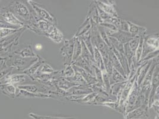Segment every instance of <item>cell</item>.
I'll use <instances>...</instances> for the list:
<instances>
[{
  "mask_svg": "<svg viewBox=\"0 0 159 119\" xmlns=\"http://www.w3.org/2000/svg\"><path fill=\"white\" fill-rule=\"evenodd\" d=\"M16 98H51V95L44 94V93H29L26 91L19 89L17 88V91L16 93Z\"/></svg>",
  "mask_w": 159,
  "mask_h": 119,
  "instance_id": "cell-18",
  "label": "cell"
},
{
  "mask_svg": "<svg viewBox=\"0 0 159 119\" xmlns=\"http://www.w3.org/2000/svg\"><path fill=\"white\" fill-rule=\"evenodd\" d=\"M80 38L83 41L85 45L93 57V48L92 40H91V30L87 32L86 33L83 34V35L79 36Z\"/></svg>",
  "mask_w": 159,
  "mask_h": 119,
  "instance_id": "cell-24",
  "label": "cell"
},
{
  "mask_svg": "<svg viewBox=\"0 0 159 119\" xmlns=\"http://www.w3.org/2000/svg\"><path fill=\"white\" fill-rule=\"evenodd\" d=\"M21 29L16 30V29H8V28H0V39H3V38L8 37L11 35H13L14 33L19 32Z\"/></svg>",
  "mask_w": 159,
  "mask_h": 119,
  "instance_id": "cell-31",
  "label": "cell"
},
{
  "mask_svg": "<svg viewBox=\"0 0 159 119\" xmlns=\"http://www.w3.org/2000/svg\"><path fill=\"white\" fill-rule=\"evenodd\" d=\"M103 2V1H96L97 6L106 13L111 15L115 17H119L118 13L115 8V3Z\"/></svg>",
  "mask_w": 159,
  "mask_h": 119,
  "instance_id": "cell-12",
  "label": "cell"
},
{
  "mask_svg": "<svg viewBox=\"0 0 159 119\" xmlns=\"http://www.w3.org/2000/svg\"><path fill=\"white\" fill-rule=\"evenodd\" d=\"M139 39L140 36H135L129 42H128L129 48L134 54H135V51L139 45Z\"/></svg>",
  "mask_w": 159,
  "mask_h": 119,
  "instance_id": "cell-34",
  "label": "cell"
},
{
  "mask_svg": "<svg viewBox=\"0 0 159 119\" xmlns=\"http://www.w3.org/2000/svg\"><path fill=\"white\" fill-rule=\"evenodd\" d=\"M28 2L32 7L33 10L40 19L46 20L54 25H57V21L56 18L52 14L50 13L47 9L33 1H28Z\"/></svg>",
  "mask_w": 159,
  "mask_h": 119,
  "instance_id": "cell-6",
  "label": "cell"
},
{
  "mask_svg": "<svg viewBox=\"0 0 159 119\" xmlns=\"http://www.w3.org/2000/svg\"><path fill=\"white\" fill-rule=\"evenodd\" d=\"M98 31H99V33L101 38L105 42V44L107 46H109V48H111L112 46V45H111V43L110 40H109V37L107 35L106 32H105V28L103 27L100 26L99 25H98Z\"/></svg>",
  "mask_w": 159,
  "mask_h": 119,
  "instance_id": "cell-32",
  "label": "cell"
},
{
  "mask_svg": "<svg viewBox=\"0 0 159 119\" xmlns=\"http://www.w3.org/2000/svg\"><path fill=\"white\" fill-rule=\"evenodd\" d=\"M13 53L23 58H33L36 57L38 55L34 52L33 47L31 45L24 46L20 49L15 50Z\"/></svg>",
  "mask_w": 159,
  "mask_h": 119,
  "instance_id": "cell-13",
  "label": "cell"
},
{
  "mask_svg": "<svg viewBox=\"0 0 159 119\" xmlns=\"http://www.w3.org/2000/svg\"><path fill=\"white\" fill-rule=\"evenodd\" d=\"M71 65L73 66L74 70L75 72H79L83 76L84 79L86 80L88 86L96 84L98 83V81L96 79V78L93 76L89 72H87L85 70L83 69L82 68H80L79 67L75 65H74V64H71Z\"/></svg>",
  "mask_w": 159,
  "mask_h": 119,
  "instance_id": "cell-14",
  "label": "cell"
},
{
  "mask_svg": "<svg viewBox=\"0 0 159 119\" xmlns=\"http://www.w3.org/2000/svg\"><path fill=\"white\" fill-rule=\"evenodd\" d=\"M82 51V45L81 43V40L78 37L75 40L74 46V51H73V57H72V62L71 64L74 63L77 59L81 56Z\"/></svg>",
  "mask_w": 159,
  "mask_h": 119,
  "instance_id": "cell-26",
  "label": "cell"
},
{
  "mask_svg": "<svg viewBox=\"0 0 159 119\" xmlns=\"http://www.w3.org/2000/svg\"><path fill=\"white\" fill-rule=\"evenodd\" d=\"M153 60L148 61L146 65L139 70V74H137V84H138V85H139V87L140 86V85H141V84L142 83L143 80L144 79V78H145L147 73L148 70H149V69H150V67L152 66V61H153Z\"/></svg>",
  "mask_w": 159,
  "mask_h": 119,
  "instance_id": "cell-23",
  "label": "cell"
},
{
  "mask_svg": "<svg viewBox=\"0 0 159 119\" xmlns=\"http://www.w3.org/2000/svg\"><path fill=\"white\" fill-rule=\"evenodd\" d=\"M23 73H10L0 81V85L11 84L16 87L37 83Z\"/></svg>",
  "mask_w": 159,
  "mask_h": 119,
  "instance_id": "cell-3",
  "label": "cell"
},
{
  "mask_svg": "<svg viewBox=\"0 0 159 119\" xmlns=\"http://www.w3.org/2000/svg\"><path fill=\"white\" fill-rule=\"evenodd\" d=\"M109 40H110L112 46H113L120 54H124V44L120 43L118 40L115 38L108 36Z\"/></svg>",
  "mask_w": 159,
  "mask_h": 119,
  "instance_id": "cell-30",
  "label": "cell"
},
{
  "mask_svg": "<svg viewBox=\"0 0 159 119\" xmlns=\"http://www.w3.org/2000/svg\"><path fill=\"white\" fill-rule=\"evenodd\" d=\"M38 60V55L33 58H23L12 53L5 57V63L7 67L13 69L12 73H23Z\"/></svg>",
  "mask_w": 159,
  "mask_h": 119,
  "instance_id": "cell-2",
  "label": "cell"
},
{
  "mask_svg": "<svg viewBox=\"0 0 159 119\" xmlns=\"http://www.w3.org/2000/svg\"><path fill=\"white\" fill-rule=\"evenodd\" d=\"M77 38L78 37L74 36L70 40H65L63 46L60 49V53L64 59V64L65 66L71 64L74 46Z\"/></svg>",
  "mask_w": 159,
  "mask_h": 119,
  "instance_id": "cell-5",
  "label": "cell"
},
{
  "mask_svg": "<svg viewBox=\"0 0 159 119\" xmlns=\"http://www.w3.org/2000/svg\"><path fill=\"white\" fill-rule=\"evenodd\" d=\"M1 85H0V88H1Z\"/></svg>",
  "mask_w": 159,
  "mask_h": 119,
  "instance_id": "cell-39",
  "label": "cell"
},
{
  "mask_svg": "<svg viewBox=\"0 0 159 119\" xmlns=\"http://www.w3.org/2000/svg\"><path fill=\"white\" fill-rule=\"evenodd\" d=\"M34 49L36 50L37 51H40L42 49V45L40 44H38L36 45H35L34 46Z\"/></svg>",
  "mask_w": 159,
  "mask_h": 119,
  "instance_id": "cell-38",
  "label": "cell"
},
{
  "mask_svg": "<svg viewBox=\"0 0 159 119\" xmlns=\"http://www.w3.org/2000/svg\"><path fill=\"white\" fill-rule=\"evenodd\" d=\"M55 83H56L57 87L59 88L60 89H62L65 91H68V89H70L72 87L79 85L74 83L73 82H71L67 80L65 78H63V77L61 78L60 79L57 80H56Z\"/></svg>",
  "mask_w": 159,
  "mask_h": 119,
  "instance_id": "cell-22",
  "label": "cell"
},
{
  "mask_svg": "<svg viewBox=\"0 0 159 119\" xmlns=\"http://www.w3.org/2000/svg\"><path fill=\"white\" fill-rule=\"evenodd\" d=\"M109 60H110L111 63H112L113 68L115 69H116L119 73H120L126 80H128V77L126 76V73L125 72L120 63L119 62L118 59L115 56V54L113 53V51L111 48L109 51Z\"/></svg>",
  "mask_w": 159,
  "mask_h": 119,
  "instance_id": "cell-15",
  "label": "cell"
},
{
  "mask_svg": "<svg viewBox=\"0 0 159 119\" xmlns=\"http://www.w3.org/2000/svg\"><path fill=\"white\" fill-rule=\"evenodd\" d=\"M137 78V75L136 74L131 79L128 80V82L126 83V85L125 86L122 93H121L120 99H119V104L120 106L122 107V108H123L124 103L126 102V99L128 97V95L130 93V91H131L133 85L134 84V82Z\"/></svg>",
  "mask_w": 159,
  "mask_h": 119,
  "instance_id": "cell-10",
  "label": "cell"
},
{
  "mask_svg": "<svg viewBox=\"0 0 159 119\" xmlns=\"http://www.w3.org/2000/svg\"><path fill=\"white\" fill-rule=\"evenodd\" d=\"M52 67L48 63H44L42 64L37 71V72L35 73V74H50V73H53L55 72ZM34 74V75H35Z\"/></svg>",
  "mask_w": 159,
  "mask_h": 119,
  "instance_id": "cell-29",
  "label": "cell"
},
{
  "mask_svg": "<svg viewBox=\"0 0 159 119\" xmlns=\"http://www.w3.org/2000/svg\"><path fill=\"white\" fill-rule=\"evenodd\" d=\"M5 8L11 12L24 25L25 27L36 23L33 17L34 11L28 2V1H14L11 2Z\"/></svg>",
  "mask_w": 159,
  "mask_h": 119,
  "instance_id": "cell-1",
  "label": "cell"
},
{
  "mask_svg": "<svg viewBox=\"0 0 159 119\" xmlns=\"http://www.w3.org/2000/svg\"><path fill=\"white\" fill-rule=\"evenodd\" d=\"M93 58L94 61L95 66L99 68L101 71L105 70V67L103 63V61L102 59V57L100 54L99 50L96 46H93Z\"/></svg>",
  "mask_w": 159,
  "mask_h": 119,
  "instance_id": "cell-21",
  "label": "cell"
},
{
  "mask_svg": "<svg viewBox=\"0 0 159 119\" xmlns=\"http://www.w3.org/2000/svg\"><path fill=\"white\" fill-rule=\"evenodd\" d=\"M126 80H127L120 73H119L114 68L113 69L112 73L111 76H109V82H110L111 85H112L114 83L123 82Z\"/></svg>",
  "mask_w": 159,
  "mask_h": 119,
  "instance_id": "cell-25",
  "label": "cell"
},
{
  "mask_svg": "<svg viewBox=\"0 0 159 119\" xmlns=\"http://www.w3.org/2000/svg\"><path fill=\"white\" fill-rule=\"evenodd\" d=\"M0 20L12 26L25 27L24 25L5 8H1V12H0Z\"/></svg>",
  "mask_w": 159,
  "mask_h": 119,
  "instance_id": "cell-8",
  "label": "cell"
},
{
  "mask_svg": "<svg viewBox=\"0 0 159 119\" xmlns=\"http://www.w3.org/2000/svg\"><path fill=\"white\" fill-rule=\"evenodd\" d=\"M44 63H45V59H43V58L40 57V56L38 55V61L36 62H35L30 67H29L26 70H25L23 73L26 74L28 76H29L33 80V78L34 75L35 74V73L37 72V71L38 70V69H39V68L40 67V66L42 64H43Z\"/></svg>",
  "mask_w": 159,
  "mask_h": 119,
  "instance_id": "cell-17",
  "label": "cell"
},
{
  "mask_svg": "<svg viewBox=\"0 0 159 119\" xmlns=\"http://www.w3.org/2000/svg\"><path fill=\"white\" fill-rule=\"evenodd\" d=\"M124 55L128 63L129 68H130L133 62V58L135 57V54L131 50L128 43L124 44Z\"/></svg>",
  "mask_w": 159,
  "mask_h": 119,
  "instance_id": "cell-28",
  "label": "cell"
},
{
  "mask_svg": "<svg viewBox=\"0 0 159 119\" xmlns=\"http://www.w3.org/2000/svg\"><path fill=\"white\" fill-rule=\"evenodd\" d=\"M109 36L115 38L122 44L129 42L134 37V36L129 32H124L120 30H118L116 32H113Z\"/></svg>",
  "mask_w": 159,
  "mask_h": 119,
  "instance_id": "cell-11",
  "label": "cell"
},
{
  "mask_svg": "<svg viewBox=\"0 0 159 119\" xmlns=\"http://www.w3.org/2000/svg\"><path fill=\"white\" fill-rule=\"evenodd\" d=\"M157 50H159V34L144 36V44L141 60Z\"/></svg>",
  "mask_w": 159,
  "mask_h": 119,
  "instance_id": "cell-4",
  "label": "cell"
},
{
  "mask_svg": "<svg viewBox=\"0 0 159 119\" xmlns=\"http://www.w3.org/2000/svg\"><path fill=\"white\" fill-rule=\"evenodd\" d=\"M0 90L2 94L5 95L10 98L13 99L16 98V93L17 91V87L11 84H3L1 85Z\"/></svg>",
  "mask_w": 159,
  "mask_h": 119,
  "instance_id": "cell-16",
  "label": "cell"
},
{
  "mask_svg": "<svg viewBox=\"0 0 159 119\" xmlns=\"http://www.w3.org/2000/svg\"><path fill=\"white\" fill-rule=\"evenodd\" d=\"M67 80L73 82L74 83L79 85H88L86 80L84 79L83 76L79 72L75 71V74L73 77L66 78Z\"/></svg>",
  "mask_w": 159,
  "mask_h": 119,
  "instance_id": "cell-27",
  "label": "cell"
},
{
  "mask_svg": "<svg viewBox=\"0 0 159 119\" xmlns=\"http://www.w3.org/2000/svg\"><path fill=\"white\" fill-rule=\"evenodd\" d=\"M119 30L128 32L129 26H128V24L127 21L122 20V19L120 20V25Z\"/></svg>",
  "mask_w": 159,
  "mask_h": 119,
  "instance_id": "cell-37",
  "label": "cell"
},
{
  "mask_svg": "<svg viewBox=\"0 0 159 119\" xmlns=\"http://www.w3.org/2000/svg\"><path fill=\"white\" fill-rule=\"evenodd\" d=\"M13 69L10 67H6L0 70V81L6 78L8 74L12 72Z\"/></svg>",
  "mask_w": 159,
  "mask_h": 119,
  "instance_id": "cell-36",
  "label": "cell"
},
{
  "mask_svg": "<svg viewBox=\"0 0 159 119\" xmlns=\"http://www.w3.org/2000/svg\"><path fill=\"white\" fill-rule=\"evenodd\" d=\"M72 64L79 67L80 68H82L83 69L85 70L90 74H92L93 76L95 77L94 70L93 69V67L89 63H87L81 56H80Z\"/></svg>",
  "mask_w": 159,
  "mask_h": 119,
  "instance_id": "cell-20",
  "label": "cell"
},
{
  "mask_svg": "<svg viewBox=\"0 0 159 119\" xmlns=\"http://www.w3.org/2000/svg\"><path fill=\"white\" fill-rule=\"evenodd\" d=\"M143 44H144V36H141L139 39V45L135 54V57L137 64L139 62L141 58V55L143 53Z\"/></svg>",
  "mask_w": 159,
  "mask_h": 119,
  "instance_id": "cell-33",
  "label": "cell"
},
{
  "mask_svg": "<svg viewBox=\"0 0 159 119\" xmlns=\"http://www.w3.org/2000/svg\"><path fill=\"white\" fill-rule=\"evenodd\" d=\"M148 108L147 104H144L139 108L134 110L132 112L127 113L125 116V119H148Z\"/></svg>",
  "mask_w": 159,
  "mask_h": 119,
  "instance_id": "cell-7",
  "label": "cell"
},
{
  "mask_svg": "<svg viewBox=\"0 0 159 119\" xmlns=\"http://www.w3.org/2000/svg\"><path fill=\"white\" fill-rule=\"evenodd\" d=\"M93 93L92 89L88 85H78L74 86L66 92L65 97L69 95H86Z\"/></svg>",
  "mask_w": 159,
  "mask_h": 119,
  "instance_id": "cell-9",
  "label": "cell"
},
{
  "mask_svg": "<svg viewBox=\"0 0 159 119\" xmlns=\"http://www.w3.org/2000/svg\"><path fill=\"white\" fill-rule=\"evenodd\" d=\"M63 78H71L73 77L75 74V70H74L71 64L66 65L65 66V69L62 70Z\"/></svg>",
  "mask_w": 159,
  "mask_h": 119,
  "instance_id": "cell-35",
  "label": "cell"
},
{
  "mask_svg": "<svg viewBox=\"0 0 159 119\" xmlns=\"http://www.w3.org/2000/svg\"><path fill=\"white\" fill-rule=\"evenodd\" d=\"M129 31L128 32L132 34L134 36H145V33L147 32V29L144 27L139 26L129 21H127Z\"/></svg>",
  "mask_w": 159,
  "mask_h": 119,
  "instance_id": "cell-19",
  "label": "cell"
}]
</instances>
